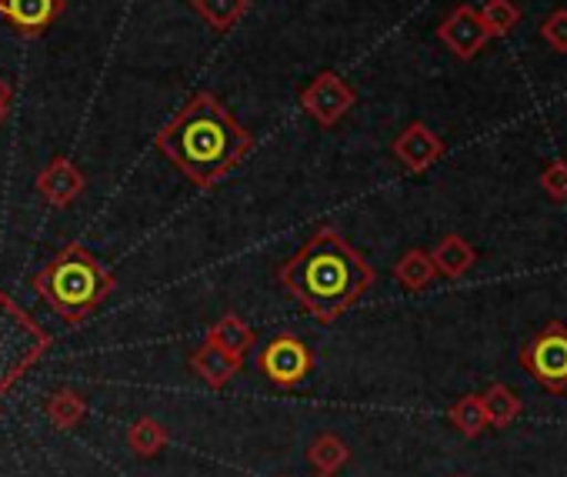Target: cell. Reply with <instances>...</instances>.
Masks as SVG:
<instances>
[{"label": "cell", "instance_id": "cell-1", "mask_svg": "<svg viewBox=\"0 0 567 477\" xmlns=\"http://www.w3.org/2000/svg\"><path fill=\"white\" fill-rule=\"evenodd\" d=\"M374 278L368 258L331 224L318 227L311 241L277 268V284L321 324L348 314L371 291Z\"/></svg>", "mask_w": 567, "mask_h": 477}, {"label": "cell", "instance_id": "cell-2", "mask_svg": "<svg viewBox=\"0 0 567 477\" xmlns=\"http://www.w3.org/2000/svg\"><path fill=\"white\" fill-rule=\"evenodd\" d=\"M154 147L200 190H210L230 170L244 164L254 147L250 131H244L220 97L210 91L194 94L154 137Z\"/></svg>", "mask_w": 567, "mask_h": 477}, {"label": "cell", "instance_id": "cell-3", "mask_svg": "<svg viewBox=\"0 0 567 477\" xmlns=\"http://www.w3.org/2000/svg\"><path fill=\"white\" fill-rule=\"evenodd\" d=\"M31 284L38 298L71 328L84 324L117 291V278L111 274V268L101 265L78 241L64 245V251L48 268H41Z\"/></svg>", "mask_w": 567, "mask_h": 477}, {"label": "cell", "instance_id": "cell-4", "mask_svg": "<svg viewBox=\"0 0 567 477\" xmlns=\"http://www.w3.org/2000/svg\"><path fill=\"white\" fill-rule=\"evenodd\" d=\"M51 334L0 288V407L18 381L51 351Z\"/></svg>", "mask_w": 567, "mask_h": 477}, {"label": "cell", "instance_id": "cell-5", "mask_svg": "<svg viewBox=\"0 0 567 477\" xmlns=\"http://www.w3.org/2000/svg\"><path fill=\"white\" fill-rule=\"evenodd\" d=\"M520 367L550 394L567 391V324L550 321L520 348Z\"/></svg>", "mask_w": 567, "mask_h": 477}, {"label": "cell", "instance_id": "cell-6", "mask_svg": "<svg viewBox=\"0 0 567 477\" xmlns=\"http://www.w3.org/2000/svg\"><path fill=\"white\" fill-rule=\"evenodd\" d=\"M260 374L277 387H298L315 371V351L295 334H274L257 357Z\"/></svg>", "mask_w": 567, "mask_h": 477}, {"label": "cell", "instance_id": "cell-7", "mask_svg": "<svg viewBox=\"0 0 567 477\" xmlns=\"http://www.w3.org/2000/svg\"><path fill=\"white\" fill-rule=\"evenodd\" d=\"M358 104V91L334 71L318 74L305 91H301V107L321 124V127H334L351 107Z\"/></svg>", "mask_w": 567, "mask_h": 477}, {"label": "cell", "instance_id": "cell-8", "mask_svg": "<svg viewBox=\"0 0 567 477\" xmlns=\"http://www.w3.org/2000/svg\"><path fill=\"white\" fill-rule=\"evenodd\" d=\"M437 38L444 41V48L457 58V61H471L481 54V48L491 41V34L481 24L477 8L471 4H457L437 28Z\"/></svg>", "mask_w": 567, "mask_h": 477}, {"label": "cell", "instance_id": "cell-9", "mask_svg": "<svg viewBox=\"0 0 567 477\" xmlns=\"http://www.w3.org/2000/svg\"><path fill=\"white\" fill-rule=\"evenodd\" d=\"M391 151H394V157H398V164H401L404 170L424 174L427 167H434V164L444 157V141H441L427 124L414 121V124H408V127L394 137Z\"/></svg>", "mask_w": 567, "mask_h": 477}, {"label": "cell", "instance_id": "cell-10", "mask_svg": "<svg viewBox=\"0 0 567 477\" xmlns=\"http://www.w3.org/2000/svg\"><path fill=\"white\" fill-rule=\"evenodd\" d=\"M84 187H87V177L71 157H54L38 174V194L51 207H71L84 194Z\"/></svg>", "mask_w": 567, "mask_h": 477}, {"label": "cell", "instance_id": "cell-11", "mask_svg": "<svg viewBox=\"0 0 567 477\" xmlns=\"http://www.w3.org/2000/svg\"><path fill=\"white\" fill-rule=\"evenodd\" d=\"M0 14L21 34L38 38L64 14V0H0Z\"/></svg>", "mask_w": 567, "mask_h": 477}, {"label": "cell", "instance_id": "cell-12", "mask_svg": "<svg viewBox=\"0 0 567 477\" xmlns=\"http://www.w3.org/2000/svg\"><path fill=\"white\" fill-rule=\"evenodd\" d=\"M187 364H190V371L207 384V387H227L237 374H240V367H244V361L240 357H234V354H227V351H220V348H214V344H197L194 351H190V357H187Z\"/></svg>", "mask_w": 567, "mask_h": 477}, {"label": "cell", "instance_id": "cell-13", "mask_svg": "<svg viewBox=\"0 0 567 477\" xmlns=\"http://www.w3.org/2000/svg\"><path fill=\"white\" fill-rule=\"evenodd\" d=\"M431 261H434V271H437L441 278L457 281V278H464V274L474 268L477 251L471 248V241H464L461 234H447V237H441V241L434 245Z\"/></svg>", "mask_w": 567, "mask_h": 477}, {"label": "cell", "instance_id": "cell-14", "mask_svg": "<svg viewBox=\"0 0 567 477\" xmlns=\"http://www.w3.org/2000/svg\"><path fill=\"white\" fill-rule=\"evenodd\" d=\"M207 344H214V348H220V351H227V354L244 361V354L257 344V334H254V328L240 314L227 311V314H220L207 328Z\"/></svg>", "mask_w": 567, "mask_h": 477}, {"label": "cell", "instance_id": "cell-15", "mask_svg": "<svg viewBox=\"0 0 567 477\" xmlns=\"http://www.w3.org/2000/svg\"><path fill=\"white\" fill-rule=\"evenodd\" d=\"M481 404H484V414H487V427H497V431L511 427L520 417V411H524L520 397L507 384H491L481 394Z\"/></svg>", "mask_w": 567, "mask_h": 477}, {"label": "cell", "instance_id": "cell-16", "mask_svg": "<svg viewBox=\"0 0 567 477\" xmlns=\"http://www.w3.org/2000/svg\"><path fill=\"white\" fill-rule=\"evenodd\" d=\"M44 411H48V421H51L58 431H74V427L87 417V401H84L74 387H58V391L48 397Z\"/></svg>", "mask_w": 567, "mask_h": 477}, {"label": "cell", "instance_id": "cell-17", "mask_svg": "<svg viewBox=\"0 0 567 477\" xmlns=\"http://www.w3.org/2000/svg\"><path fill=\"white\" fill-rule=\"evenodd\" d=\"M348 460H351V447L338 434H318L308 444V464L318 474H338Z\"/></svg>", "mask_w": 567, "mask_h": 477}, {"label": "cell", "instance_id": "cell-18", "mask_svg": "<svg viewBox=\"0 0 567 477\" xmlns=\"http://www.w3.org/2000/svg\"><path fill=\"white\" fill-rule=\"evenodd\" d=\"M394 278H398V284H401L404 291H424V288H431V281L437 278V271H434V261H431L427 251L411 248V251L394 265Z\"/></svg>", "mask_w": 567, "mask_h": 477}, {"label": "cell", "instance_id": "cell-19", "mask_svg": "<svg viewBox=\"0 0 567 477\" xmlns=\"http://www.w3.org/2000/svg\"><path fill=\"white\" fill-rule=\"evenodd\" d=\"M167 427L154 417H137L131 427H127V447L137 454V457H157L164 447H167Z\"/></svg>", "mask_w": 567, "mask_h": 477}, {"label": "cell", "instance_id": "cell-20", "mask_svg": "<svg viewBox=\"0 0 567 477\" xmlns=\"http://www.w3.org/2000/svg\"><path fill=\"white\" fill-rule=\"evenodd\" d=\"M190 8H194L214 31H230V28L250 11V0H190Z\"/></svg>", "mask_w": 567, "mask_h": 477}, {"label": "cell", "instance_id": "cell-21", "mask_svg": "<svg viewBox=\"0 0 567 477\" xmlns=\"http://www.w3.org/2000/svg\"><path fill=\"white\" fill-rule=\"evenodd\" d=\"M447 421L464 434V437H481L487 431V414L481 404V394H464L451 404Z\"/></svg>", "mask_w": 567, "mask_h": 477}, {"label": "cell", "instance_id": "cell-22", "mask_svg": "<svg viewBox=\"0 0 567 477\" xmlns=\"http://www.w3.org/2000/svg\"><path fill=\"white\" fill-rule=\"evenodd\" d=\"M477 14H481V24L491 38H507L520 21V8L514 4V0H487Z\"/></svg>", "mask_w": 567, "mask_h": 477}, {"label": "cell", "instance_id": "cell-23", "mask_svg": "<svg viewBox=\"0 0 567 477\" xmlns=\"http://www.w3.org/2000/svg\"><path fill=\"white\" fill-rule=\"evenodd\" d=\"M540 38H544V44L550 51L567 54V8H560V11H554V14H547L540 21Z\"/></svg>", "mask_w": 567, "mask_h": 477}, {"label": "cell", "instance_id": "cell-24", "mask_svg": "<svg viewBox=\"0 0 567 477\" xmlns=\"http://www.w3.org/2000/svg\"><path fill=\"white\" fill-rule=\"evenodd\" d=\"M540 187H544V194H547L554 204H564V200H567V164H564V160H550V164L540 170Z\"/></svg>", "mask_w": 567, "mask_h": 477}, {"label": "cell", "instance_id": "cell-25", "mask_svg": "<svg viewBox=\"0 0 567 477\" xmlns=\"http://www.w3.org/2000/svg\"><path fill=\"white\" fill-rule=\"evenodd\" d=\"M11 97H14V91H11V84L0 77V121L8 117V111H11Z\"/></svg>", "mask_w": 567, "mask_h": 477}, {"label": "cell", "instance_id": "cell-26", "mask_svg": "<svg viewBox=\"0 0 567 477\" xmlns=\"http://www.w3.org/2000/svg\"><path fill=\"white\" fill-rule=\"evenodd\" d=\"M318 477H334V474H318Z\"/></svg>", "mask_w": 567, "mask_h": 477}, {"label": "cell", "instance_id": "cell-27", "mask_svg": "<svg viewBox=\"0 0 567 477\" xmlns=\"http://www.w3.org/2000/svg\"><path fill=\"white\" fill-rule=\"evenodd\" d=\"M454 477H464V474H454Z\"/></svg>", "mask_w": 567, "mask_h": 477}, {"label": "cell", "instance_id": "cell-28", "mask_svg": "<svg viewBox=\"0 0 567 477\" xmlns=\"http://www.w3.org/2000/svg\"><path fill=\"white\" fill-rule=\"evenodd\" d=\"M280 477H288V474H280Z\"/></svg>", "mask_w": 567, "mask_h": 477}]
</instances>
